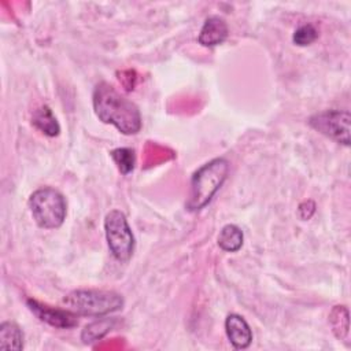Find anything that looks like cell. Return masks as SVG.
<instances>
[{"label":"cell","instance_id":"obj_1","mask_svg":"<svg viewBox=\"0 0 351 351\" xmlns=\"http://www.w3.org/2000/svg\"><path fill=\"white\" fill-rule=\"evenodd\" d=\"M96 117L103 123L115 126L122 134H136L140 132L143 121L138 107L119 93L111 84L99 82L92 95Z\"/></svg>","mask_w":351,"mask_h":351},{"label":"cell","instance_id":"obj_2","mask_svg":"<svg viewBox=\"0 0 351 351\" xmlns=\"http://www.w3.org/2000/svg\"><path fill=\"white\" fill-rule=\"evenodd\" d=\"M229 173L226 158H214L202 165L191 177V191L186 200L189 211H199L206 207L217 191L222 186Z\"/></svg>","mask_w":351,"mask_h":351},{"label":"cell","instance_id":"obj_3","mask_svg":"<svg viewBox=\"0 0 351 351\" xmlns=\"http://www.w3.org/2000/svg\"><path fill=\"white\" fill-rule=\"evenodd\" d=\"M62 303L77 315L103 317L123 307V298L115 291L75 289L69 292Z\"/></svg>","mask_w":351,"mask_h":351},{"label":"cell","instance_id":"obj_4","mask_svg":"<svg viewBox=\"0 0 351 351\" xmlns=\"http://www.w3.org/2000/svg\"><path fill=\"white\" fill-rule=\"evenodd\" d=\"M29 208L34 222L43 229L59 228L67 213L64 196L52 186L34 191L29 197Z\"/></svg>","mask_w":351,"mask_h":351},{"label":"cell","instance_id":"obj_5","mask_svg":"<svg viewBox=\"0 0 351 351\" xmlns=\"http://www.w3.org/2000/svg\"><path fill=\"white\" fill-rule=\"evenodd\" d=\"M104 233L111 255L119 262H128L134 251V236L125 214L111 210L104 218Z\"/></svg>","mask_w":351,"mask_h":351},{"label":"cell","instance_id":"obj_6","mask_svg":"<svg viewBox=\"0 0 351 351\" xmlns=\"http://www.w3.org/2000/svg\"><path fill=\"white\" fill-rule=\"evenodd\" d=\"M351 115L347 110H325L308 118V125L328 138L348 147L350 145Z\"/></svg>","mask_w":351,"mask_h":351},{"label":"cell","instance_id":"obj_7","mask_svg":"<svg viewBox=\"0 0 351 351\" xmlns=\"http://www.w3.org/2000/svg\"><path fill=\"white\" fill-rule=\"evenodd\" d=\"M26 304L29 310L43 322L59 328V329H70L78 325L77 314L71 313L70 310H62V308H55L47 304H43L34 299H27Z\"/></svg>","mask_w":351,"mask_h":351},{"label":"cell","instance_id":"obj_8","mask_svg":"<svg viewBox=\"0 0 351 351\" xmlns=\"http://www.w3.org/2000/svg\"><path fill=\"white\" fill-rule=\"evenodd\" d=\"M225 332L230 344L237 350L250 347L252 341V330L248 322L239 314H229L226 317Z\"/></svg>","mask_w":351,"mask_h":351},{"label":"cell","instance_id":"obj_9","mask_svg":"<svg viewBox=\"0 0 351 351\" xmlns=\"http://www.w3.org/2000/svg\"><path fill=\"white\" fill-rule=\"evenodd\" d=\"M228 32L229 29L225 19L218 15H211L206 18L200 29L197 41L203 47H215L222 44L226 40Z\"/></svg>","mask_w":351,"mask_h":351},{"label":"cell","instance_id":"obj_10","mask_svg":"<svg viewBox=\"0 0 351 351\" xmlns=\"http://www.w3.org/2000/svg\"><path fill=\"white\" fill-rule=\"evenodd\" d=\"M32 123L36 129H38L48 137H55L60 132V126L56 117L53 115L52 110L45 104L34 110L32 115Z\"/></svg>","mask_w":351,"mask_h":351},{"label":"cell","instance_id":"obj_11","mask_svg":"<svg viewBox=\"0 0 351 351\" xmlns=\"http://www.w3.org/2000/svg\"><path fill=\"white\" fill-rule=\"evenodd\" d=\"M0 348L1 350H15L23 348V332L22 329L11 321H4L0 325Z\"/></svg>","mask_w":351,"mask_h":351},{"label":"cell","instance_id":"obj_12","mask_svg":"<svg viewBox=\"0 0 351 351\" xmlns=\"http://www.w3.org/2000/svg\"><path fill=\"white\" fill-rule=\"evenodd\" d=\"M243 241H244L243 230L234 223H228L219 230L218 245L221 250L226 252L239 251L243 247Z\"/></svg>","mask_w":351,"mask_h":351},{"label":"cell","instance_id":"obj_13","mask_svg":"<svg viewBox=\"0 0 351 351\" xmlns=\"http://www.w3.org/2000/svg\"><path fill=\"white\" fill-rule=\"evenodd\" d=\"M115 325V318H97L88 324L81 332V340L84 344H92L103 339Z\"/></svg>","mask_w":351,"mask_h":351},{"label":"cell","instance_id":"obj_14","mask_svg":"<svg viewBox=\"0 0 351 351\" xmlns=\"http://www.w3.org/2000/svg\"><path fill=\"white\" fill-rule=\"evenodd\" d=\"M330 324L335 335L344 341H348L350 324H348V310L346 306H335L330 313Z\"/></svg>","mask_w":351,"mask_h":351},{"label":"cell","instance_id":"obj_15","mask_svg":"<svg viewBox=\"0 0 351 351\" xmlns=\"http://www.w3.org/2000/svg\"><path fill=\"white\" fill-rule=\"evenodd\" d=\"M110 155H111L114 163L117 165L118 170L123 176L133 171L134 165H136V155H134V151L132 148H126V147L115 148L110 152Z\"/></svg>","mask_w":351,"mask_h":351},{"label":"cell","instance_id":"obj_16","mask_svg":"<svg viewBox=\"0 0 351 351\" xmlns=\"http://www.w3.org/2000/svg\"><path fill=\"white\" fill-rule=\"evenodd\" d=\"M318 38V32L317 29L310 25V23H306V25H302L299 26L293 36H292V40L296 45L299 47H306V45H310L311 43H314L315 40Z\"/></svg>","mask_w":351,"mask_h":351}]
</instances>
